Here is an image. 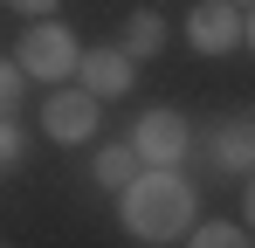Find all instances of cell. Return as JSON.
<instances>
[{"label":"cell","mask_w":255,"mask_h":248,"mask_svg":"<svg viewBox=\"0 0 255 248\" xmlns=\"http://www.w3.org/2000/svg\"><path fill=\"white\" fill-rule=\"evenodd\" d=\"M131 152H138V165H179L193 152V124L179 111H145L131 124Z\"/></svg>","instance_id":"cell-4"},{"label":"cell","mask_w":255,"mask_h":248,"mask_svg":"<svg viewBox=\"0 0 255 248\" xmlns=\"http://www.w3.org/2000/svg\"><path fill=\"white\" fill-rule=\"evenodd\" d=\"M200 145H207V165L221 172V179H242V172L255 165V131H249V118H214Z\"/></svg>","instance_id":"cell-7"},{"label":"cell","mask_w":255,"mask_h":248,"mask_svg":"<svg viewBox=\"0 0 255 248\" xmlns=\"http://www.w3.org/2000/svg\"><path fill=\"white\" fill-rule=\"evenodd\" d=\"M249 131H255V111H249Z\"/></svg>","instance_id":"cell-17"},{"label":"cell","mask_w":255,"mask_h":248,"mask_svg":"<svg viewBox=\"0 0 255 248\" xmlns=\"http://www.w3.org/2000/svg\"><path fill=\"white\" fill-rule=\"evenodd\" d=\"M186 248H255V235L242 221H200V228H186Z\"/></svg>","instance_id":"cell-10"},{"label":"cell","mask_w":255,"mask_h":248,"mask_svg":"<svg viewBox=\"0 0 255 248\" xmlns=\"http://www.w3.org/2000/svg\"><path fill=\"white\" fill-rule=\"evenodd\" d=\"M200 214V193L179 165H138V179L118 186V228L145 248H166V242H186Z\"/></svg>","instance_id":"cell-1"},{"label":"cell","mask_w":255,"mask_h":248,"mask_svg":"<svg viewBox=\"0 0 255 248\" xmlns=\"http://www.w3.org/2000/svg\"><path fill=\"white\" fill-rule=\"evenodd\" d=\"M7 7H14V14H28V21H48L62 0H7Z\"/></svg>","instance_id":"cell-13"},{"label":"cell","mask_w":255,"mask_h":248,"mask_svg":"<svg viewBox=\"0 0 255 248\" xmlns=\"http://www.w3.org/2000/svg\"><path fill=\"white\" fill-rule=\"evenodd\" d=\"M76 83H83L97 104H104V97H131V83H138V62H131L118 41H104V48H83V55H76Z\"/></svg>","instance_id":"cell-6"},{"label":"cell","mask_w":255,"mask_h":248,"mask_svg":"<svg viewBox=\"0 0 255 248\" xmlns=\"http://www.w3.org/2000/svg\"><path fill=\"white\" fill-rule=\"evenodd\" d=\"M21 152H28V131H21L14 118H0V172H7V165H21Z\"/></svg>","instance_id":"cell-12"},{"label":"cell","mask_w":255,"mask_h":248,"mask_svg":"<svg viewBox=\"0 0 255 248\" xmlns=\"http://www.w3.org/2000/svg\"><path fill=\"white\" fill-rule=\"evenodd\" d=\"M76 55H83V48H76V35H69L55 14H48V21H28V35L14 41V69L35 76V83H69L76 76Z\"/></svg>","instance_id":"cell-2"},{"label":"cell","mask_w":255,"mask_h":248,"mask_svg":"<svg viewBox=\"0 0 255 248\" xmlns=\"http://www.w3.org/2000/svg\"><path fill=\"white\" fill-rule=\"evenodd\" d=\"M97 118H104V104L90 97L83 83L76 90L55 83V97H42V138H55V145H90L97 138Z\"/></svg>","instance_id":"cell-3"},{"label":"cell","mask_w":255,"mask_h":248,"mask_svg":"<svg viewBox=\"0 0 255 248\" xmlns=\"http://www.w3.org/2000/svg\"><path fill=\"white\" fill-rule=\"evenodd\" d=\"M235 7H255V0H235Z\"/></svg>","instance_id":"cell-16"},{"label":"cell","mask_w":255,"mask_h":248,"mask_svg":"<svg viewBox=\"0 0 255 248\" xmlns=\"http://www.w3.org/2000/svg\"><path fill=\"white\" fill-rule=\"evenodd\" d=\"M118 48H125L131 62H152V55L166 48V14H152V7L125 14V28H118Z\"/></svg>","instance_id":"cell-8"},{"label":"cell","mask_w":255,"mask_h":248,"mask_svg":"<svg viewBox=\"0 0 255 248\" xmlns=\"http://www.w3.org/2000/svg\"><path fill=\"white\" fill-rule=\"evenodd\" d=\"M90 179H97L104 193L131 186V179H138V152H131V138H125V145H97V159H90Z\"/></svg>","instance_id":"cell-9"},{"label":"cell","mask_w":255,"mask_h":248,"mask_svg":"<svg viewBox=\"0 0 255 248\" xmlns=\"http://www.w3.org/2000/svg\"><path fill=\"white\" fill-rule=\"evenodd\" d=\"M242 179H249V186H242V228H249V235H255V165H249V172H242Z\"/></svg>","instance_id":"cell-14"},{"label":"cell","mask_w":255,"mask_h":248,"mask_svg":"<svg viewBox=\"0 0 255 248\" xmlns=\"http://www.w3.org/2000/svg\"><path fill=\"white\" fill-rule=\"evenodd\" d=\"M186 41H193V55H228V48H242V7H235V0H193Z\"/></svg>","instance_id":"cell-5"},{"label":"cell","mask_w":255,"mask_h":248,"mask_svg":"<svg viewBox=\"0 0 255 248\" xmlns=\"http://www.w3.org/2000/svg\"><path fill=\"white\" fill-rule=\"evenodd\" d=\"M242 48H255V7H242Z\"/></svg>","instance_id":"cell-15"},{"label":"cell","mask_w":255,"mask_h":248,"mask_svg":"<svg viewBox=\"0 0 255 248\" xmlns=\"http://www.w3.org/2000/svg\"><path fill=\"white\" fill-rule=\"evenodd\" d=\"M21 90H28V76L14 69V55H0V118H14V111H21Z\"/></svg>","instance_id":"cell-11"}]
</instances>
